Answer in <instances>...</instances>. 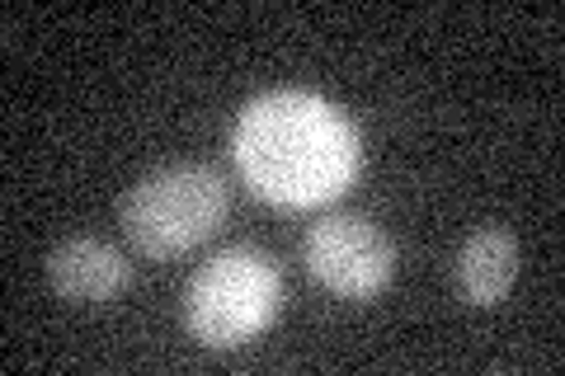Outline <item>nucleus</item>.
Returning a JSON list of instances; mask_svg holds the SVG:
<instances>
[{
	"label": "nucleus",
	"mask_w": 565,
	"mask_h": 376,
	"mask_svg": "<svg viewBox=\"0 0 565 376\" xmlns=\"http://www.w3.org/2000/svg\"><path fill=\"white\" fill-rule=\"evenodd\" d=\"M236 155L259 193L316 203L349 184L359 165V141L326 104L307 95H269L245 109L236 128Z\"/></svg>",
	"instance_id": "f257e3e1"
},
{
	"label": "nucleus",
	"mask_w": 565,
	"mask_h": 376,
	"mask_svg": "<svg viewBox=\"0 0 565 376\" xmlns=\"http://www.w3.org/2000/svg\"><path fill=\"white\" fill-rule=\"evenodd\" d=\"M232 207V189L212 165H166L122 198V236L147 259H174L217 236Z\"/></svg>",
	"instance_id": "f03ea898"
},
{
	"label": "nucleus",
	"mask_w": 565,
	"mask_h": 376,
	"mask_svg": "<svg viewBox=\"0 0 565 376\" xmlns=\"http://www.w3.org/2000/svg\"><path fill=\"white\" fill-rule=\"evenodd\" d=\"M282 297L278 268L259 249H222L189 282L184 320L207 348H236L274 320Z\"/></svg>",
	"instance_id": "7ed1b4c3"
},
{
	"label": "nucleus",
	"mask_w": 565,
	"mask_h": 376,
	"mask_svg": "<svg viewBox=\"0 0 565 376\" xmlns=\"http://www.w3.org/2000/svg\"><path fill=\"white\" fill-rule=\"evenodd\" d=\"M307 268L334 297H373L392 278L396 249L377 222L340 212L307 230Z\"/></svg>",
	"instance_id": "20e7f679"
},
{
	"label": "nucleus",
	"mask_w": 565,
	"mask_h": 376,
	"mask_svg": "<svg viewBox=\"0 0 565 376\" xmlns=\"http://www.w3.org/2000/svg\"><path fill=\"white\" fill-rule=\"evenodd\" d=\"M132 282V264L99 236H66L47 255V288L71 307H109Z\"/></svg>",
	"instance_id": "39448f33"
},
{
	"label": "nucleus",
	"mask_w": 565,
	"mask_h": 376,
	"mask_svg": "<svg viewBox=\"0 0 565 376\" xmlns=\"http://www.w3.org/2000/svg\"><path fill=\"white\" fill-rule=\"evenodd\" d=\"M519 278V240L514 230L504 226H486L467 236V245L457 249V264H452V282H457V297L467 307H500L509 297Z\"/></svg>",
	"instance_id": "423d86ee"
}]
</instances>
